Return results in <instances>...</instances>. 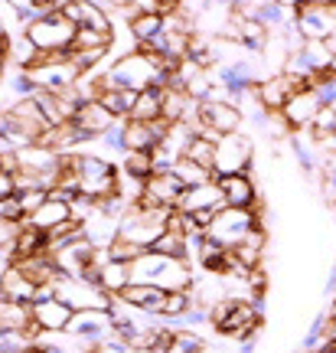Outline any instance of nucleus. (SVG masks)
<instances>
[{
	"label": "nucleus",
	"mask_w": 336,
	"mask_h": 353,
	"mask_svg": "<svg viewBox=\"0 0 336 353\" xmlns=\"http://www.w3.org/2000/svg\"><path fill=\"white\" fill-rule=\"evenodd\" d=\"M7 196H17V183H13V174H0V200Z\"/></svg>",
	"instance_id": "26"
},
{
	"label": "nucleus",
	"mask_w": 336,
	"mask_h": 353,
	"mask_svg": "<svg viewBox=\"0 0 336 353\" xmlns=\"http://www.w3.org/2000/svg\"><path fill=\"white\" fill-rule=\"evenodd\" d=\"M174 174L176 180L183 183L187 190H196V187H206V183H212L216 180V174H209V170H202L200 164H193L189 157H180L174 164Z\"/></svg>",
	"instance_id": "22"
},
{
	"label": "nucleus",
	"mask_w": 336,
	"mask_h": 353,
	"mask_svg": "<svg viewBox=\"0 0 336 353\" xmlns=\"http://www.w3.org/2000/svg\"><path fill=\"white\" fill-rule=\"evenodd\" d=\"M200 121L212 131H219V134H235L238 128H242V112H238L235 105H222V101H202L200 105Z\"/></svg>",
	"instance_id": "14"
},
{
	"label": "nucleus",
	"mask_w": 336,
	"mask_h": 353,
	"mask_svg": "<svg viewBox=\"0 0 336 353\" xmlns=\"http://www.w3.org/2000/svg\"><path fill=\"white\" fill-rule=\"evenodd\" d=\"M167 353H209V343L202 341L196 330H176V337Z\"/></svg>",
	"instance_id": "24"
},
{
	"label": "nucleus",
	"mask_w": 336,
	"mask_h": 353,
	"mask_svg": "<svg viewBox=\"0 0 336 353\" xmlns=\"http://www.w3.org/2000/svg\"><path fill=\"white\" fill-rule=\"evenodd\" d=\"M183 193H187V187L176 180L174 170H163V174H154L147 183H144V196L137 203L154 206V210H176L180 200H183Z\"/></svg>",
	"instance_id": "7"
},
{
	"label": "nucleus",
	"mask_w": 336,
	"mask_h": 353,
	"mask_svg": "<svg viewBox=\"0 0 336 353\" xmlns=\"http://www.w3.org/2000/svg\"><path fill=\"white\" fill-rule=\"evenodd\" d=\"M183 157H189L193 164H200L202 170H209V174H216V144L206 138H193L189 141V148Z\"/></svg>",
	"instance_id": "23"
},
{
	"label": "nucleus",
	"mask_w": 336,
	"mask_h": 353,
	"mask_svg": "<svg viewBox=\"0 0 336 353\" xmlns=\"http://www.w3.org/2000/svg\"><path fill=\"white\" fill-rule=\"evenodd\" d=\"M216 183H219V190H222L225 206H232V210H251L255 203L262 200V190L255 187V180H251V174L219 176Z\"/></svg>",
	"instance_id": "12"
},
{
	"label": "nucleus",
	"mask_w": 336,
	"mask_h": 353,
	"mask_svg": "<svg viewBox=\"0 0 336 353\" xmlns=\"http://www.w3.org/2000/svg\"><path fill=\"white\" fill-rule=\"evenodd\" d=\"M75 33H78V26L63 10L26 26V37L36 46V52H69L75 43Z\"/></svg>",
	"instance_id": "3"
},
{
	"label": "nucleus",
	"mask_w": 336,
	"mask_h": 353,
	"mask_svg": "<svg viewBox=\"0 0 336 353\" xmlns=\"http://www.w3.org/2000/svg\"><path fill=\"white\" fill-rule=\"evenodd\" d=\"M75 311L65 301H59L56 294L52 298H36L33 301V324H36L43 334H52V330H69Z\"/></svg>",
	"instance_id": "11"
},
{
	"label": "nucleus",
	"mask_w": 336,
	"mask_h": 353,
	"mask_svg": "<svg viewBox=\"0 0 336 353\" xmlns=\"http://www.w3.org/2000/svg\"><path fill=\"white\" fill-rule=\"evenodd\" d=\"M255 167V141L249 134H225L216 144V180L219 176H238V174H251Z\"/></svg>",
	"instance_id": "4"
},
{
	"label": "nucleus",
	"mask_w": 336,
	"mask_h": 353,
	"mask_svg": "<svg viewBox=\"0 0 336 353\" xmlns=\"http://www.w3.org/2000/svg\"><path fill=\"white\" fill-rule=\"evenodd\" d=\"M176 210H180V213H187V216H196V213H212V216H216L219 210H225L222 190H219V183H216V180H212V183H206V187L187 190Z\"/></svg>",
	"instance_id": "13"
},
{
	"label": "nucleus",
	"mask_w": 336,
	"mask_h": 353,
	"mask_svg": "<svg viewBox=\"0 0 336 353\" xmlns=\"http://www.w3.org/2000/svg\"><path fill=\"white\" fill-rule=\"evenodd\" d=\"M131 30V39L134 46H147V43H157L163 37V17L160 13H137L134 20L127 23Z\"/></svg>",
	"instance_id": "18"
},
{
	"label": "nucleus",
	"mask_w": 336,
	"mask_h": 353,
	"mask_svg": "<svg viewBox=\"0 0 336 353\" xmlns=\"http://www.w3.org/2000/svg\"><path fill=\"white\" fill-rule=\"evenodd\" d=\"M33 327V304L0 301V330H30Z\"/></svg>",
	"instance_id": "19"
},
{
	"label": "nucleus",
	"mask_w": 336,
	"mask_h": 353,
	"mask_svg": "<svg viewBox=\"0 0 336 353\" xmlns=\"http://www.w3.org/2000/svg\"><path fill=\"white\" fill-rule=\"evenodd\" d=\"M324 95L317 92V88H300L294 99L284 105V118L291 121V128L294 131H300V128H313V121L320 118V112H324Z\"/></svg>",
	"instance_id": "9"
},
{
	"label": "nucleus",
	"mask_w": 336,
	"mask_h": 353,
	"mask_svg": "<svg viewBox=\"0 0 336 353\" xmlns=\"http://www.w3.org/2000/svg\"><path fill=\"white\" fill-rule=\"evenodd\" d=\"M114 327H118V321H114L112 311H82V314H75L72 324H69V330H72V334H78V337L92 341L95 347H98V343H105V341H112Z\"/></svg>",
	"instance_id": "10"
},
{
	"label": "nucleus",
	"mask_w": 336,
	"mask_h": 353,
	"mask_svg": "<svg viewBox=\"0 0 336 353\" xmlns=\"http://www.w3.org/2000/svg\"><path fill=\"white\" fill-rule=\"evenodd\" d=\"M30 223H33L36 229H43V232L50 236V232H56L59 226H65V223H72V203L52 193L50 200H46V203H43V206L36 210V213L30 216Z\"/></svg>",
	"instance_id": "15"
},
{
	"label": "nucleus",
	"mask_w": 336,
	"mask_h": 353,
	"mask_svg": "<svg viewBox=\"0 0 336 353\" xmlns=\"http://www.w3.org/2000/svg\"><path fill=\"white\" fill-rule=\"evenodd\" d=\"M326 321H330V324H333V327H336V301L330 304V314H326Z\"/></svg>",
	"instance_id": "27"
},
{
	"label": "nucleus",
	"mask_w": 336,
	"mask_h": 353,
	"mask_svg": "<svg viewBox=\"0 0 336 353\" xmlns=\"http://www.w3.org/2000/svg\"><path fill=\"white\" fill-rule=\"evenodd\" d=\"M160 118H163V88L154 85V88H147V92L137 95L131 121H160Z\"/></svg>",
	"instance_id": "20"
},
{
	"label": "nucleus",
	"mask_w": 336,
	"mask_h": 353,
	"mask_svg": "<svg viewBox=\"0 0 336 353\" xmlns=\"http://www.w3.org/2000/svg\"><path fill=\"white\" fill-rule=\"evenodd\" d=\"M131 272H134V281L154 285L160 291H193V285H196L193 265L157 252H144L137 262H131Z\"/></svg>",
	"instance_id": "1"
},
{
	"label": "nucleus",
	"mask_w": 336,
	"mask_h": 353,
	"mask_svg": "<svg viewBox=\"0 0 336 353\" xmlns=\"http://www.w3.org/2000/svg\"><path fill=\"white\" fill-rule=\"evenodd\" d=\"M255 229L258 226H255V213H251V210H232V206H225V210L216 213V219H212V226L206 236L232 252L235 245H242V242L249 239V232H255Z\"/></svg>",
	"instance_id": "6"
},
{
	"label": "nucleus",
	"mask_w": 336,
	"mask_h": 353,
	"mask_svg": "<svg viewBox=\"0 0 336 353\" xmlns=\"http://www.w3.org/2000/svg\"><path fill=\"white\" fill-rule=\"evenodd\" d=\"M0 216H3V223H23L26 213H23L20 196H7V200H0Z\"/></svg>",
	"instance_id": "25"
},
{
	"label": "nucleus",
	"mask_w": 336,
	"mask_h": 353,
	"mask_svg": "<svg viewBox=\"0 0 336 353\" xmlns=\"http://www.w3.org/2000/svg\"><path fill=\"white\" fill-rule=\"evenodd\" d=\"M39 288L30 281V278H23L17 268H3V281H0V301H26L33 304L36 301Z\"/></svg>",
	"instance_id": "17"
},
{
	"label": "nucleus",
	"mask_w": 336,
	"mask_h": 353,
	"mask_svg": "<svg viewBox=\"0 0 336 353\" xmlns=\"http://www.w3.org/2000/svg\"><path fill=\"white\" fill-rule=\"evenodd\" d=\"M170 213L174 210H154V206H144V203L127 206V213L121 216V239L134 242L144 252H150L154 242L160 239L167 226H170Z\"/></svg>",
	"instance_id": "2"
},
{
	"label": "nucleus",
	"mask_w": 336,
	"mask_h": 353,
	"mask_svg": "<svg viewBox=\"0 0 336 353\" xmlns=\"http://www.w3.org/2000/svg\"><path fill=\"white\" fill-rule=\"evenodd\" d=\"M75 128H78V134L85 138V144H92V141L105 138L108 131H114V128H118V118H114L101 101H85V105L75 112Z\"/></svg>",
	"instance_id": "8"
},
{
	"label": "nucleus",
	"mask_w": 336,
	"mask_h": 353,
	"mask_svg": "<svg viewBox=\"0 0 336 353\" xmlns=\"http://www.w3.org/2000/svg\"><path fill=\"white\" fill-rule=\"evenodd\" d=\"M56 298L69 304L75 314H82V311H112V304H114L112 294L101 291L98 285L82 281V278H65V275L56 285Z\"/></svg>",
	"instance_id": "5"
},
{
	"label": "nucleus",
	"mask_w": 336,
	"mask_h": 353,
	"mask_svg": "<svg viewBox=\"0 0 336 353\" xmlns=\"http://www.w3.org/2000/svg\"><path fill=\"white\" fill-rule=\"evenodd\" d=\"M127 176H134L140 183H147L150 176L157 174V161H154V151H131L125 157V164H121Z\"/></svg>",
	"instance_id": "21"
},
{
	"label": "nucleus",
	"mask_w": 336,
	"mask_h": 353,
	"mask_svg": "<svg viewBox=\"0 0 336 353\" xmlns=\"http://www.w3.org/2000/svg\"><path fill=\"white\" fill-rule=\"evenodd\" d=\"M167 294H170V291H160V288H154V285H140V281H134V285L121 294V301L131 304V307H137L140 314H160Z\"/></svg>",
	"instance_id": "16"
},
{
	"label": "nucleus",
	"mask_w": 336,
	"mask_h": 353,
	"mask_svg": "<svg viewBox=\"0 0 336 353\" xmlns=\"http://www.w3.org/2000/svg\"><path fill=\"white\" fill-rule=\"evenodd\" d=\"M13 353H39V350H13Z\"/></svg>",
	"instance_id": "28"
}]
</instances>
